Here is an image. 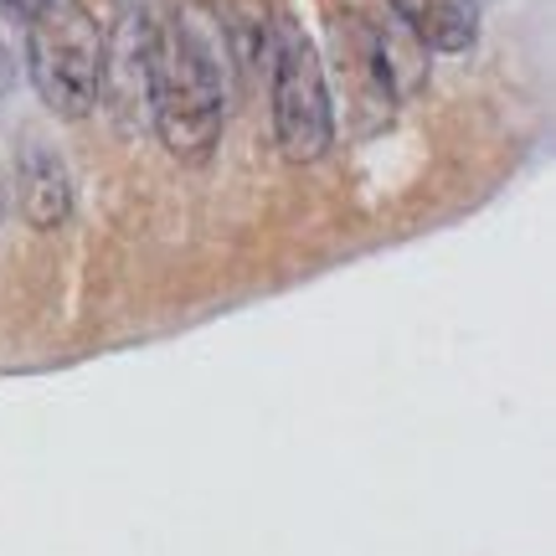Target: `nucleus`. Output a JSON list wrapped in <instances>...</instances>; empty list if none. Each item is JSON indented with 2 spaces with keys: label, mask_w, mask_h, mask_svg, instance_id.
Wrapping results in <instances>:
<instances>
[{
  "label": "nucleus",
  "mask_w": 556,
  "mask_h": 556,
  "mask_svg": "<svg viewBox=\"0 0 556 556\" xmlns=\"http://www.w3.org/2000/svg\"><path fill=\"white\" fill-rule=\"evenodd\" d=\"M428 52H469L479 41V0H387Z\"/></svg>",
  "instance_id": "5"
},
{
  "label": "nucleus",
  "mask_w": 556,
  "mask_h": 556,
  "mask_svg": "<svg viewBox=\"0 0 556 556\" xmlns=\"http://www.w3.org/2000/svg\"><path fill=\"white\" fill-rule=\"evenodd\" d=\"M144 78H150L160 144L180 165L212 160L222 124H227V93H222V67L206 37L180 16L160 21L144 41Z\"/></svg>",
  "instance_id": "1"
},
{
  "label": "nucleus",
  "mask_w": 556,
  "mask_h": 556,
  "mask_svg": "<svg viewBox=\"0 0 556 556\" xmlns=\"http://www.w3.org/2000/svg\"><path fill=\"white\" fill-rule=\"evenodd\" d=\"M274 139L283 160H294V165L319 160L336 139V114H330V88H325L319 52L289 26L278 31L274 52Z\"/></svg>",
  "instance_id": "3"
},
{
  "label": "nucleus",
  "mask_w": 556,
  "mask_h": 556,
  "mask_svg": "<svg viewBox=\"0 0 556 556\" xmlns=\"http://www.w3.org/2000/svg\"><path fill=\"white\" fill-rule=\"evenodd\" d=\"M16 201H21V217L31 222L37 232H52V227L67 222V212H73V176H67L58 150L26 144L16 170Z\"/></svg>",
  "instance_id": "4"
},
{
  "label": "nucleus",
  "mask_w": 556,
  "mask_h": 556,
  "mask_svg": "<svg viewBox=\"0 0 556 556\" xmlns=\"http://www.w3.org/2000/svg\"><path fill=\"white\" fill-rule=\"evenodd\" d=\"M26 67L37 83L41 103L62 119L93 114L109 73V41L103 26L83 0H58L26 26Z\"/></svg>",
  "instance_id": "2"
},
{
  "label": "nucleus",
  "mask_w": 556,
  "mask_h": 556,
  "mask_svg": "<svg viewBox=\"0 0 556 556\" xmlns=\"http://www.w3.org/2000/svg\"><path fill=\"white\" fill-rule=\"evenodd\" d=\"M0 5H5V16L11 21H26V26H31V21H37L41 11H52L58 0H0Z\"/></svg>",
  "instance_id": "6"
}]
</instances>
